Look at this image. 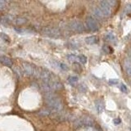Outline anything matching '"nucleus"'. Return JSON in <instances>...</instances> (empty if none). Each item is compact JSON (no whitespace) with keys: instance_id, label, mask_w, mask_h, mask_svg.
<instances>
[{"instance_id":"obj_1","label":"nucleus","mask_w":131,"mask_h":131,"mask_svg":"<svg viewBox=\"0 0 131 131\" xmlns=\"http://www.w3.org/2000/svg\"><path fill=\"white\" fill-rule=\"evenodd\" d=\"M45 102L48 108L50 109L52 113H57L62 109V103L56 95L52 93H47L45 95Z\"/></svg>"},{"instance_id":"obj_2","label":"nucleus","mask_w":131,"mask_h":131,"mask_svg":"<svg viewBox=\"0 0 131 131\" xmlns=\"http://www.w3.org/2000/svg\"><path fill=\"white\" fill-rule=\"evenodd\" d=\"M22 68H23L24 72L26 73L27 75H32L36 78H39L40 67H38L31 63L26 62V61H25V62L22 63Z\"/></svg>"},{"instance_id":"obj_3","label":"nucleus","mask_w":131,"mask_h":131,"mask_svg":"<svg viewBox=\"0 0 131 131\" xmlns=\"http://www.w3.org/2000/svg\"><path fill=\"white\" fill-rule=\"evenodd\" d=\"M42 33L46 36L50 37V38H59L61 36V31L59 30L58 28L56 27H44L42 30Z\"/></svg>"},{"instance_id":"obj_4","label":"nucleus","mask_w":131,"mask_h":131,"mask_svg":"<svg viewBox=\"0 0 131 131\" xmlns=\"http://www.w3.org/2000/svg\"><path fill=\"white\" fill-rule=\"evenodd\" d=\"M85 26V27L90 31H97L99 29V25H98L97 21L92 16H89L86 19Z\"/></svg>"},{"instance_id":"obj_5","label":"nucleus","mask_w":131,"mask_h":131,"mask_svg":"<svg viewBox=\"0 0 131 131\" xmlns=\"http://www.w3.org/2000/svg\"><path fill=\"white\" fill-rule=\"evenodd\" d=\"M55 75H53V74L49 71L48 69L46 68H42L40 67L39 68V78L40 79H42L43 81H48L53 78H55Z\"/></svg>"},{"instance_id":"obj_6","label":"nucleus","mask_w":131,"mask_h":131,"mask_svg":"<svg viewBox=\"0 0 131 131\" xmlns=\"http://www.w3.org/2000/svg\"><path fill=\"white\" fill-rule=\"evenodd\" d=\"M69 27L71 30H72L73 31L77 32V33H82L84 32L85 28L84 26L83 25V23L79 21V20H72L69 23Z\"/></svg>"},{"instance_id":"obj_7","label":"nucleus","mask_w":131,"mask_h":131,"mask_svg":"<svg viewBox=\"0 0 131 131\" xmlns=\"http://www.w3.org/2000/svg\"><path fill=\"white\" fill-rule=\"evenodd\" d=\"M98 7H99L102 15H103V16H105V17H107V16H109L112 14V7L109 5L107 1L100 2V5Z\"/></svg>"},{"instance_id":"obj_8","label":"nucleus","mask_w":131,"mask_h":131,"mask_svg":"<svg viewBox=\"0 0 131 131\" xmlns=\"http://www.w3.org/2000/svg\"><path fill=\"white\" fill-rule=\"evenodd\" d=\"M50 63L52 65L53 67L58 68V69L61 70V71H68V70H69V68H68V67L67 66V64H65L63 62H61V61H59L52 60L50 61Z\"/></svg>"},{"instance_id":"obj_9","label":"nucleus","mask_w":131,"mask_h":131,"mask_svg":"<svg viewBox=\"0 0 131 131\" xmlns=\"http://www.w3.org/2000/svg\"><path fill=\"white\" fill-rule=\"evenodd\" d=\"M39 86H40L41 89H42L43 92L47 93H52V92L53 91V89L50 87V85H49L47 82H45V81L41 82Z\"/></svg>"},{"instance_id":"obj_10","label":"nucleus","mask_w":131,"mask_h":131,"mask_svg":"<svg viewBox=\"0 0 131 131\" xmlns=\"http://www.w3.org/2000/svg\"><path fill=\"white\" fill-rule=\"evenodd\" d=\"M12 20L14 21V23L17 26H22V25L26 24L27 22V19L24 16H16L15 19H12Z\"/></svg>"},{"instance_id":"obj_11","label":"nucleus","mask_w":131,"mask_h":131,"mask_svg":"<svg viewBox=\"0 0 131 131\" xmlns=\"http://www.w3.org/2000/svg\"><path fill=\"white\" fill-rule=\"evenodd\" d=\"M85 42L88 44H95L98 43V38L96 35H91L89 36L85 39Z\"/></svg>"},{"instance_id":"obj_12","label":"nucleus","mask_w":131,"mask_h":131,"mask_svg":"<svg viewBox=\"0 0 131 131\" xmlns=\"http://www.w3.org/2000/svg\"><path fill=\"white\" fill-rule=\"evenodd\" d=\"M0 62H2L3 64H4L5 66L8 67H11L12 66V60L9 58V57H7L6 56H3L0 57Z\"/></svg>"},{"instance_id":"obj_13","label":"nucleus","mask_w":131,"mask_h":131,"mask_svg":"<svg viewBox=\"0 0 131 131\" xmlns=\"http://www.w3.org/2000/svg\"><path fill=\"white\" fill-rule=\"evenodd\" d=\"M95 106H96V109L98 113H101L103 112L104 110V104L101 100H97L95 101Z\"/></svg>"},{"instance_id":"obj_14","label":"nucleus","mask_w":131,"mask_h":131,"mask_svg":"<svg viewBox=\"0 0 131 131\" xmlns=\"http://www.w3.org/2000/svg\"><path fill=\"white\" fill-rule=\"evenodd\" d=\"M93 15L95 16L96 18H98V19H101L102 17H104L103 15H102L101 10L99 9V7H95L93 8Z\"/></svg>"},{"instance_id":"obj_15","label":"nucleus","mask_w":131,"mask_h":131,"mask_svg":"<svg viewBox=\"0 0 131 131\" xmlns=\"http://www.w3.org/2000/svg\"><path fill=\"white\" fill-rule=\"evenodd\" d=\"M38 114L41 116H50L51 114H52V112L50 109L46 108V109H43V110L39 111Z\"/></svg>"},{"instance_id":"obj_16","label":"nucleus","mask_w":131,"mask_h":131,"mask_svg":"<svg viewBox=\"0 0 131 131\" xmlns=\"http://www.w3.org/2000/svg\"><path fill=\"white\" fill-rule=\"evenodd\" d=\"M77 60L79 61L81 64H83V65H84V64L87 63V57H86L84 55L80 54V55H79V56H77Z\"/></svg>"},{"instance_id":"obj_17","label":"nucleus","mask_w":131,"mask_h":131,"mask_svg":"<svg viewBox=\"0 0 131 131\" xmlns=\"http://www.w3.org/2000/svg\"><path fill=\"white\" fill-rule=\"evenodd\" d=\"M106 39L108 40V41H111V42H113V41L116 40V36H115L112 33H108V34L106 35Z\"/></svg>"},{"instance_id":"obj_18","label":"nucleus","mask_w":131,"mask_h":131,"mask_svg":"<svg viewBox=\"0 0 131 131\" xmlns=\"http://www.w3.org/2000/svg\"><path fill=\"white\" fill-rule=\"evenodd\" d=\"M78 81V77L75 75H71L68 77V82L70 84H75L76 82Z\"/></svg>"},{"instance_id":"obj_19","label":"nucleus","mask_w":131,"mask_h":131,"mask_svg":"<svg viewBox=\"0 0 131 131\" xmlns=\"http://www.w3.org/2000/svg\"><path fill=\"white\" fill-rule=\"evenodd\" d=\"M0 37L5 41V42H7V43H9L10 41H11V39H10V38H9V36H8L7 35H6V34H4V33H0Z\"/></svg>"},{"instance_id":"obj_20","label":"nucleus","mask_w":131,"mask_h":131,"mask_svg":"<svg viewBox=\"0 0 131 131\" xmlns=\"http://www.w3.org/2000/svg\"><path fill=\"white\" fill-rule=\"evenodd\" d=\"M67 57L70 61H75L77 60V56H75V54H68Z\"/></svg>"},{"instance_id":"obj_21","label":"nucleus","mask_w":131,"mask_h":131,"mask_svg":"<svg viewBox=\"0 0 131 131\" xmlns=\"http://www.w3.org/2000/svg\"><path fill=\"white\" fill-rule=\"evenodd\" d=\"M103 51H105L106 53H112L113 50H112V48L107 46V45H104V46H103Z\"/></svg>"},{"instance_id":"obj_22","label":"nucleus","mask_w":131,"mask_h":131,"mask_svg":"<svg viewBox=\"0 0 131 131\" xmlns=\"http://www.w3.org/2000/svg\"><path fill=\"white\" fill-rule=\"evenodd\" d=\"M6 2L5 1H3V0H0V10H3L6 7Z\"/></svg>"},{"instance_id":"obj_23","label":"nucleus","mask_w":131,"mask_h":131,"mask_svg":"<svg viewBox=\"0 0 131 131\" xmlns=\"http://www.w3.org/2000/svg\"><path fill=\"white\" fill-rule=\"evenodd\" d=\"M125 12L126 13H130L131 12V4H127V6L125 8Z\"/></svg>"},{"instance_id":"obj_24","label":"nucleus","mask_w":131,"mask_h":131,"mask_svg":"<svg viewBox=\"0 0 131 131\" xmlns=\"http://www.w3.org/2000/svg\"><path fill=\"white\" fill-rule=\"evenodd\" d=\"M121 90L122 92H124V93H128V89H127V87L125 85V84H121Z\"/></svg>"},{"instance_id":"obj_25","label":"nucleus","mask_w":131,"mask_h":131,"mask_svg":"<svg viewBox=\"0 0 131 131\" xmlns=\"http://www.w3.org/2000/svg\"><path fill=\"white\" fill-rule=\"evenodd\" d=\"M109 84H112V85H114V84H118V80L116 79H112L109 80Z\"/></svg>"},{"instance_id":"obj_26","label":"nucleus","mask_w":131,"mask_h":131,"mask_svg":"<svg viewBox=\"0 0 131 131\" xmlns=\"http://www.w3.org/2000/svg\"><path fill=\"white\" fill-rule=\"evenodd\" d=\"M113 122H114L115 125H118V124H120V123L121 122V121L120 118H116V119H114Z\"/></svg>"},{"instance_id":"obj_27","label":"nucleus","mask_w":131,"mask_h":131,"mask_svg":"<svg viewBox=\"0 0 131 131\" xmlns=\"http://www.w3.org/2000/svg\"><path fill=\"white\" fill-rule=\"evenodd\" d=\"M125 71H126L127 75H128L129 77H131V67H129V68H128V69H126Z\"/></svg>"},{"instance_id":"obj_28","label":"nucleus","mask_w":131,"mask_h":131,"mask_svg":"<svg viewBox=\"0 0 131 131\" xmlns=\"http://www.w3.org/2000/svg\"><path fill=\"white\" fill-rule=\"evenodd\" d=\"M128 59L131 61V49L129 51V52H128Z\"/></svg>"}]
</instances>
